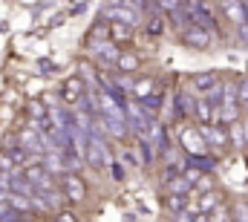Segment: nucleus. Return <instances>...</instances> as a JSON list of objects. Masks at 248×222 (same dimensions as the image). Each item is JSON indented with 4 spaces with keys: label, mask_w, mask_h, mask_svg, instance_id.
I'll return each mask as SVG.
<instances>
[{
    "label": "nucleus",
    "mask_w": 248,
    "mask_h": 222,
    "mask_svg": "<svg viewBox=\"0 0 248 222\" xmlns=\"http://www.w3.org/2000/svg\"><path fill=\"white\" fill-rule=\"evenodd\" d=\"M84 162L95 170L101 167H110V150H107V142H101V136H87V144H84Z\"/></svg>",
    "instance_id": "nucleus-1"
},
{
    "label": "nucleus",
    "mask_w": 248,
    "mask_h": 222,
    "mask_svg": "<svg viewBox=\"0 0 248 222\" xmlns=\"http://www.w3.org/2000/svg\"><path fill=\"white\" fill-rule=\"evenodd\" d=\"M182 44L190 47V49H208V47H211V32L202 29V26H185Z\"/></svg>",
    "instance_id": "nucleus-2"
},
{
    "label": "nucleus",
    "mask_w": 248,
    "mask_h": 222,
    "mask_svg": "<svg viewBox=\"0 0 248 222\" xmlns=\"http://www.w3.org/2000/svg\"><path fill=\"white\" fill-rule=\"evenodd\" d=\"M17 144L23 147V150H32V153H44V136L35 130V127H29V130H23L20 133V139H17Z\"/></svg>",
    "instance_id": "nucleus-3"
},
{
    "label": "nucleus",
    "mask_w": 248,
    "mask_h": 222,
    "mask_svg": "<svg viewBox=\"0 0 248 222\" xmlns=\"http://www.w3.org/2000/svg\"><path fill=\"white\" fill-rule=\"evenodd\" d=\"M182 147H185L190 156H199L202 150H205V139L199 136V130H193V127H187L185 133H182Z\"/></svg>",
    "instance_id": "nucleus-4"
},
{
    "label": "nucleus",
    "mask_w": 248,
    "mask_h": 222,
    "mask_svg": "<svg viewBox=\"0 0 248 222\" xmlns=\"http://www.w3.org/2000/svg\"><path fill=\"white\" fill-rule=\"evenodd\" d=\"M214 87H219V75L217 72H199V75H193V90L199 95H208Z\"/></svg>",
    "instance_id": "nucleus-5"
},
{
    "label": "nucleus",
    "mask_w": 248,
    "mask_h": 222,
    "mask_svg": "<svg viewBox=\"0 0 248 222\" xmlns=\"http://www.w3.org/2000/svg\"><path fill=\"white\" fill-rule=\"evenodd\" d=\"M196 130H199V136H202L208 144H214V147L228 144V133H225L222 127H208V124H202V127H196Z\"/></svg>",
    "instance_id": "nucleus-6"
},
{
    "label": "nucleus",
    "mask_w": 248,
    "mask_h": 222,
    "mask_svg": "<svg viewBox=\"0 0 248 222\" xmlns=\"http://www.w3.org/2000/svg\"><path fill=\"white\" fill-rule=\"evenodd\" d=\"M104 15H107L110 20H116V23H124V26H136V20H139L130 6H110Z\"/></svg>",
    "instance_id": "nucleus-7"
},
{
    "label": "nucleus",
    "mask_w": 248,
    "mask_h": 222,
    "mask_svg": "<svg viewBox=\"0 0 248 222\" xmlns=\"http://www.w3.org/2000/svg\"><path fill=\"white\" fill-rule=\"evenodd\" d=\"M222 12H225L237 26L248 20V9H246V3H243V0H225V3H222Z\"/></svg>",
    "instance_id": "nucleus-8"
},
{
    "label": "nucleus",
    "mask_w": 248,
    "mask_h": 222,
    "mask_svg": "<svg viewBox=\"0 0 248 222\" xmlns=\"http://www.w3.org/2000/svg\"><path fill=\"white\" fill-rule=\"evenodd\" d=\"M61 95H63V101H69V104H78V98L84 95V78H69V81L63 84Z\"/></svg>",
    "instance_id": "nucleus-9"
},
{
    "label": "nucleus",
    "mask_w": 248,
    "mask_h": 222,
    "mask_svg": "<svg viewBox=\"0 0 248 222\" xmlns=\"http://www.w3.org/2000/svg\"><path fill=\"white\" fill-rule=\"evenodd\" d=\"M63 188H66V199H69V202L84 199V182H81L75 173H69V176L63 179Z\"/></svg>",
    "instance_id": "nucleus-10"
},
{
    "label": "nucleus",
    "mask_w": 248,
    "mask_h": 222,
    "mask_svg": "<svg viewBox=\"0 0 248 222\" xmlns=\"http://www.w3.org/2000/svg\"><path fill=\"white\" fill-rule=\"evenodd\" d=\"M6 156H9V162H12V167H20L23 162H26V159H29V150H23L20 144H9Z\"/></svg>",
    "instance_id": "nucleus-11"
},
{
    "label": "nucleus",
    "mask_w": 248,
    "mask_h": 222,
    "mask_svg": "<svg viewBox=\"0 0 248 222\" xmlns=\"http://www.w3.org/2000/svg\"><path fill=\"white\" fill-rule=\"evenodd\" d=\"M190 188H193V185L187 182L185 176H173V179H168V190H170V193H182V196H187Z\"/></svg>",
    "instance_id": "nucleus-12"
},
{
    "label": "nucleus",
    "mask_w": 248,
    "mask_h": 222,
    "mask_svg": "<svg viewBox=\"0 0 248 222\" xmlns=\"http://www.w3.org/2000/svg\"><path fill=\"white\" fill-rule=\"evenodd\" d=\"M130 93H133V98H136V101H141L147 93H153V81H150V78H139V81L133 84V90H130Z\"/></svg>",
    "instance_id": "nucleus-13"
},
{
    "label": "nucleus",
    "mask_w": 248,
    "mask_h": 222,
    "mask_svg": "<svg viewBox=\"0 0 248 222\" xmlns=\"http://www.w3.org/2000/svg\"><path fill=\"white\" fill-rule=\"evenodd\" d=\"M6 205H12L15 211H20V214H23V211H29V208H32V199H26L23 193H9V196H6Z\"/></svg>",
    "instance_id": "nucleus-14"
},
{
    "label": "nucleus",
    "mask_w": 248,
    "mask_h": 222,
    "mask_svg": "<svg viewBox=\"0 0 248 222\" xmlns=\"http://www.w3.org/2000/svg\"><path fill=\"white\" fill-rule=\"evenodd\" d=\"M116 63H119V69H122V72H136L141 61H139L136 55H130V52H124V55L116 58Z\"/></svg>",
    "instance_id": "nucleus-15"
},
{
    "label": "nucleus",
    "mask_w": 248,
    "mask_h": 222,
    "mask_svg": "<svg viewBox=\"0 0 248 222\" xmlns=\"http://www.w3.org/2000/svg\"><path fill=\"white\" fill-rule=\"evenodd\" d=\"M219 205V193L217 190H202V199H199V211H211V208H217Z\"/></svg>",
    "instance_id": "nucleus-16"
},
{
    "label": "nucleus",
    "mask_w": 248,
    "mask_h": 222,
    "mask_svg": "<svg viewBox=\"0 0 248 222\" xmlns=\"http://www.w3.org/2000/svg\"><path fill=\"white\" fill-rule=\"evenodd\" d=\"M95 52H98V58H101L104 63H116V58H119V49H116V44H101Z\"/></svg>",
    "instance_id": "nucleus-17"
},
{
    "label": "nucleus",
    "mask_w": 248,
    "mask_h": 222,
    "mask_svg": "<svg viewBox=\"0 0 248 222\" xmlns=\"http://www.w3.org/2000/svg\"><path fill=\"white\" fill-rule=\"evenodd\" d=\"M139 147H141V156H144V162H141V165H153L156 153H153V144H150V139H147V136H141V139H139Z\"/></svg>",
    "instance_id": "nucleus-18"
},
{
    "label": "nucleus",
    "mask_w": 248,
    "mask_h": 222,
    "mask_svg": "<svg viewBox=\"0 0 248 222\" xmlns=\"http://www.w3.org/2000/svg\"><path fill=\"white\" fill-rule=\"evenodd\" d=\"M147 35H162L165 32V20H162V15H150V20H147Z\"/></svg>",
    "instance_id": "nucleus-19"
},
{
    "label": "nucleus",
    "mask_w": 248,
    "mask_h": 222,
    "mask_svg": "<svg viewBox=\"0 0 248 222\" xmlns=\"http://www.w3.org/2000/svg\"><path fill=\"white\" fill-rule=\"evenodd\" d=\"M193 112H196V118H199V121H205V124L211 121V104H208V101H202V98H199V101H193Z\"/></svg>",
    "instance_id": "nucleus-20"
},
{
    "label": "nucleus",
    "mask_w": 248,
    "mask_h": 222,
    "mask_svg": "<svg viewBox=\"0 0 248 222\" xmlns=\"http://www.w3.org/2000/svg\"><path fill=\"white\" fill-rule=\"evenodd\" d=\"M228 142H234V144H246V130L234 121L231 124V133H228Z\"/></svg>",
    "instance_id": "nucleus-21"
},
{
    "label": "nucleus",
    "mask_w": 248,
    "mask_h": 222,
    "mask_svg": "<svg viewBox=\"0 0 248 222\" xmlns=\"http://www.w3.org/2000/svg\"><path fill=\"white\" fill-rule=\"evenodd\" d=\"M168 208L176 214V211H185V196L182 193H168Z\"/></svg>",
    "instance_id": "nucleus-22"
},
{
    "label": "nucleus",
    "mask_w": 248,
    "mask_h": 222,
    "mask_svg": "<svg viewBox=\"0 0 248 222\" xmlns=\"http://www.w3.org/2000/svg\"><path fill=\"white\" fill-rule=\"evenodd\" d=\"M107 32H110L116 41H122V38H130V26H124V23H113V26H107Z\"/></svg>",
    "instance_id": "nucleus-23"
},
{
    "label": "nucleus",
    "mask_w": 248,
    "mask_h": 222,
    "mask_svg": "<svg viewBox=\"0 0 248 222\" xmlns=\"http://www.w3.org/2000/svg\"><path fill=\"white\" fill-rule=\"evenodd\" d=\"M211 165H214V162H211L208 156H202V153H199V156H190V167H196L199 173H202V170H211Z\"/></svg>",
    "instance_id": "nucleus-24"
},
{
    "label": "nucleus",
    "mask_w": 248,
    "mask_h": 222,
    "mask_svg": "<svg viewBox=\"0 0 248 222\" xmlns=\"http://www.w3.org/2000/svg\"><path fill=\"white\" fill-rule=\"evenodd\" d=\"M237 101H243V104L248 101V75H243L237 84Z\"/></svg>",
    "instance_id": "nucleus-25"
},
{
    "label": "nucleus",
    "mask_w": 248,
    "mask_h": 222,
    "mask_svg": "<svg viewBox=\"0 0 248 222\" xmlns=\"http://www.w3.org/2000/svg\"><path fill=\"white\" fill-rule=\"evenodd\" d=\"M208 222H234V220H231V214H228L225 208H219V205H217V211L208 217Z\"/></svg>",
    "instance_id": "nucleus-26"
},
{
    "label": "nucleus",
    "mask_w": 248,
    "mask_h": 222,
    "mask_svg": "<svg viewBox=\"0 0 248 222\" xmlns=\"http://www.w3.org/2000/svg\"><path fill=\"white\" fill-rule=\"evenodd\" d=\"M29 112L35 115V121H38V118H46V107H44L41 101H32V104H29Z\"/></svg>",
    "instance_id": "nucleus-27"
},
{
    "label": "nucleus",
    "mask_w": 248,
    "mask_h": 222,
    "mask_svg": "<svg viewBox=\"0 0 248 222\" xmlns=\"http://www.w3.org/2000/svg\"><path fill=\"white\" fill-rule=\"evenodd\" d=\"M231 220H237V222H248V205H237L234 208V217Z\"/></svg>",
    "instance_id": "nucleus-28"
},
{
    "label": "nucleus",
    "mask_w": 248,
    "mask_h": 222,
    "mask_svg": "<svg viewBox=\"0 0 248 222\" xmlns=\"http://www.w3.org/2000/svg\"><path fill=\"white\" fill-rule=\"evenodd\" d=\"M193 217L196 214H190V211H176L173 214V222H193Z\"/></svg>",
    "instance_id": "nucleus-29"
},
{
    "label": "nucleus",
    "mask_w": 248,
    "mask_h": 222,
    "mask_svg": "<svg viewBox=\"0 0 248 222\" xmlns=\"http://www.w3.org/2000/svg\"><path fill=\"white\" fill-rule=\"evenodd\" d=\"M196 190H211V179L208 176H199L196 179Z\"/></svg>",
    "instance_id": "nucleus-30"
},
{
    "label": "nucleus",
    "mask_w": 248,
    "mask_h": 222,
    "mask_svg": "<svg viewBox=\"0 0 248 222\" xmlns=\"http://www.w3.org/2000/svg\"><path fill=\"white\" fill-rule=\"evenodd\" d=\"M122 156H124V162H127V165H141V162H139V156H136L133 150H124Z\"/></svg>",
    "instance_id": "nucleus-31"
},
{
    "label": "nucleus",
    "mask_w": 248,
    "mask_h": 222,
    "mask_svg": "<svg viewBox=\"0 0 248 222\" xmlns=\"http://www.w3.org/2000/svg\"><path fill=\"white\" fill-rule=\"evenodd\" d=\"M55 222H78V220L72 217V211H61V214L55 217Z\"/></svg>",
    "instance_id": "nucleus-32"
},
{
    "label": "nucleus",
    "mask_w": 248,
    "mask_h": 222,
    "mask_svg": "<svg viewBox=\"0 0 248 222\" xmlns=\"http://www.w3.org/2000/svg\"><path fill=\"white\" fill-rule=\"evenodd\" d=\"M0 170H3V173H9V170H12V162H9V156H6V153H0Z\"/></svg>",
    "instance_id": "nucleus-33"
},
{
    "label": "nucleus",
    "mask_w": 248,
    "mask_h": 222,
    "mask_svg": "<svg viewBox=\"0 0 248 222\" xmlns=\"http://www.w3.org/2000/svg\"><path fill=\"white\" fill-rule=\"evenodd\" d=\"M240 41L248 47V20H246V23H240Z\"/></svg>",
    "instance_id": "nucleus-34"
},
{
    "label": "nucleus",
    "mask_w": 248,
    "mask_h": 222,
    "mask_svg": "<svg viewBox=\"0 0 248 222\" xmlns=\"http://www.w3.org/2000/svg\"><path fill=\"white\" fill-rule=\"evenodd\" d=\"M162 9H170V12H176V9H179V0H162Z\"/></svg>",
    "instance_id": "nucleus-35"
},
{
    "label": "nucleus",
    "mask_w": 248,
    "mask_h": 222,
    "mask_svg": "<svg viewBox=\"0 0 248 222\" xmlns=\"http://www.w3.org/2000/svg\"><path fill=\"white\" fill-rule=\"evenodd\" d=\"M193 222H208V214H205V211H196V217H193Z\"/></svg>",
    "instance_id": "nucleus-36"
},
{
    "label": "nucleus",
    "mask_w": 248,
    "mask_h": 222,
    "mask_svg": "<svg viewBox=\"0 0 248 222\" xmlns=\"http://www.w3.org/2000/svg\"><path fill=\"white\" fill-rule=\"evenodd\" d=\"M15 222H20V220H15Z\"/></svg>",
    "instance_id": "nucleus-37"
},
{
    "label": "nucleus",
    "mask_w": 248,
    "mask_h": 222,
    "mask_svg": "<svg viewBox=\"0 0 248 222\" xmlns=\"http://www.w3.org/2000/svg\"><path fill=\"white\" fill-rule=\"evenodd\" d=\"M246 104H248V101H246Z\"/></svg>",
    "instance_id": "nucleus-38"
},
{
    "label": "nucleus",
    "mask_w": 248,
    "mask_h": 222,
    "mask_svg": "<svg viewBox=\"0 0 248 222\" xmlns=\"http://www.w3.org/2000/svg\"><path fill=\"white\" fill-rule=\"evenodd\" d=\"M246 3H248V0H246Z\"/></svg>",
    "instance_id": "nucleus-39"
}]
</instances>
